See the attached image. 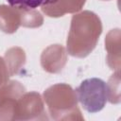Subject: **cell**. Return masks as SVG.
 <instances>
[{
	"label": "cell",
	"instance_id": "6da1fadb",
	"mask_svg": "<svg viewBox=\"0 0 121 121\" xmlns=\"http://www.w3.org/2000/svg\"><path fill=\"white\" fill-rule=\"evenodd\" d=\"M75 92L81 107L91 113L100 112L108 102L111 94L108 83L98 78L84 79Z\"/></svg>",
	"mask_w": 121,
	"mask_h": 121
},
{
	"label": "cell",
	"instance_id": "7a4b0ae2",
	"mask_svg": "<svg viewBox=\"0 0 121 121\" xmlns=\"http://www.w3.org/2000/svg\"><path fill=\"white\" fill-rule=\"evenodd\" d=\"M10 6L24 7L26 9H37L41 6H44L53 3L56 0H6Z\"/></svg>",
	"mask_w": 121,
	"mask_h": 121
}]
</instances>
